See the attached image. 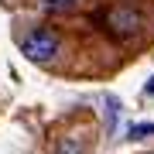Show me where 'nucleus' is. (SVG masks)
<instances>
[{
    "label": "nucleus",
    "instance_id": "20e7f679",
    "mask_svg": "<svg viewBox=\"0 0 154 154\" xmlns=\"http://www.w3.org/2000/svg\"><path fill=\"white\" fill-rule=\"evenodd\" d=\"M58 154H82V151H79V147H75V144H72V140H62Z\"/></svg>",
    "mask_w": 154,
    "mask_h": 154
},
{
    "label": "nucleus",
    "instance_id": "f257e3e1",
    "mask_svg": "<svg viewBox=\"0 0 154 154\" xmlns=\"http://www.w3.org/2000/svg\"><path fill=\"white\" fill-rule=\"evenodd\" d=\"M58 48H62V41H58V34L51 28H34V31L24 34V41H21L24 58H31V62H51L58 55Z\"/></svg>",
    "mask_w": 154,
    "mask_h": 154
},
{
    "label": "nucleus",
    "instance_id": "f03ea898",
    "mask_svg": "<svg viewBox=\"0 0 154 154\" xmlns=\"http://www.w3.org/2000/svg\"><path fill=\"white\" fill-rule=\"evenodd\" d=\"M41 7L45 11H51V14H65L75 7V0H41Z\"/></svg>",
    "mask_w": 154,
    "mask_h": 154
},
{
    "label": "nucleus",
    "instance_id": "7ed1b4c3",
    "mask_svg": "<svg viewBox=\"0 0 154 154\" xmlns=\"http://www.w3.org/2000/svg\"><path fill=\"white\" fill-rule=\"evenodd\" d=\"M154 134V123H134L130 127V137H151Z\"/></svg>",
    "mask_w": 154,
    "mask_h": 154
},
{
    "label": "nucleus",
    "instance_id": "39448f33",
    "mask_svg": "<svg viewBox=\"0 0 154 154\" xmlns=\"http://www.w3.org/2000/svg\"><path fill=\"white\" fill-rule=\"evenodd\" d=\"M147 93H154V79H151V82H147Z\"/></svg>",
    "mask_w": 154,
    "mask_h": 154
}]
</instances>
